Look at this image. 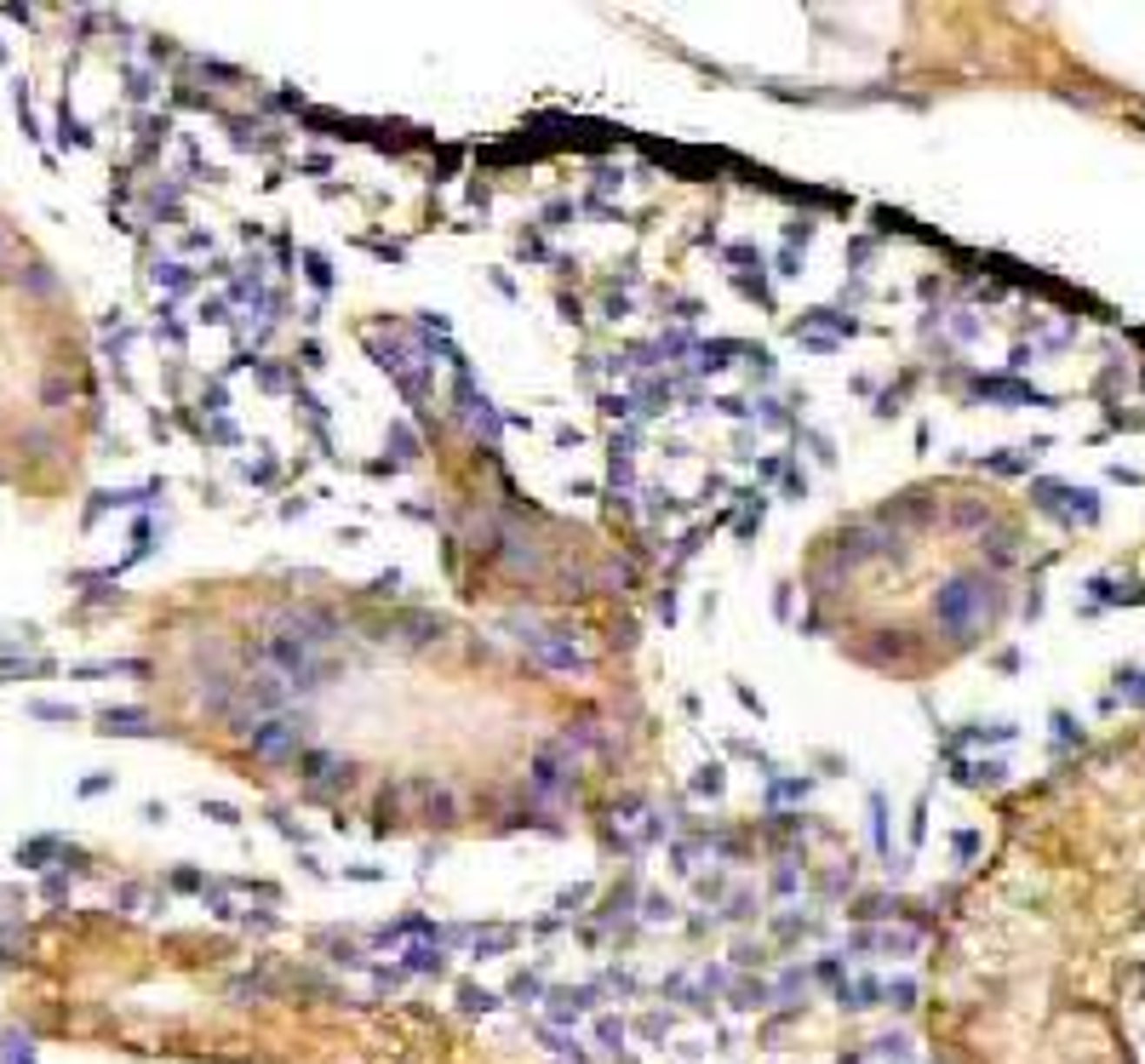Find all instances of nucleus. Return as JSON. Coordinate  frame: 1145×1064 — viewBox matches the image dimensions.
Wrapping results in <instances>:
<instances>
[{"mask_svg": "<svg viewBox=\"0 0 1145 1064\" xmlns=\"http://www.w3.org/2000/svg\"><path fill=\"white\" fill-rule=\"evenodd\" d=\"M991 584L985 578H951V584L934 595V613L945 629H956V635H968V629L980 624V618H991Z\"/></svg>", "mask_w": 1145, "mask_h": 1064, "instance_id": "obj_1", "label": "nucleus"}, {"mask_svg": "<svg viewBox=\"0 0 1145 1064\" xmlns=\"http://www.w3.org/2000/svg\"><path fill=\"white\" fill-rule=\"evenodd\" d=\"M252 755H270V761H281V755H292V744H298V727L292 722H258L247 733Z\"/></svg>", "mask_w": 1145, "mask_h": 1064, "instance_id": "obj_2", "label": "nucleus"}, {"mask_svg": "<svg viewBox=\"0 0 1145 1064\" xmlns=\"http://www.w3.org/2000/svg\"><path fill=\"white\" fill-rule=\"evenodd\" d=\"M103 733H155L143 709H103Z\"/></svg>", "mask_w": 1145, "mask_h": 1064, "instance_id": "obj_3", "label": "nucleus"}, {"mask_svg": "<svg viewBox=\"0 0 1145 1064\" xmlns=\"http://www.w3.org/2000/svg\"><path fill=\"white\" fill-rule=\"evenodd\" d=\"M310 773H316L321 784H338V778L349 784V761H338V755H310Z\"/></svg>", "mask_w": 1145, "mask_h": 1064, "instance_id": "obj_4", "label": "nucleus"}, {"mask_svg": "<svg viewBox=\"0 0 1145 1064\" xmlns=\"http://www.w3.org/2000/svg\"><path fill=\"white\" fill-rule=\"evenodd\" d=\"M310 281H316V287H327V281H332V269H327V258H316V252H310Z\"/></svg>", "mask_w": 1145, "mask_h": 1064, "instance_id": "obj_5", "label": "nucleus"}, {"mask_svg": "<svg viewBox=\"0 0 1145 1064\" xmlns=\"http://www.w3.org/2000/svg\"><path fill=\"white\" fill-rule=\"evenodd\" d=\"M161 281H166V287H172V292H183V287H190V275H183L178 263H166V275H161Z\"/></svg>", "mask_w": 1145, "mask_h": 1064, "instance_id": "obj_6", "label": "nucleus"}, {"mask_svg": "<svg viewBox=\"0 0 1145 1064\" xmlns=\"http://www.w3.org/2000/svg\"><path fill=\"white\" fill-rule=\"evenodd\" d=\"M35 715H46V722H70V704H35Z\"/></svg>", "mask_w": 1145, "mask_h": 1064, "instance_id": "obj_7", "label": "nucleus"}, {"mask_svg": "<svg viewBox=\"0 0 1145 1064\" xmlns=\"http://www.w3.org/2000/svg\"><path fill=\"white\" fill-rule=\"evenodd\" d=\"M207 819H218V824H235V807H223V801H212V807H207Z\"/></svg>", "mask_w": 1145, "mask_h": 1064, "instance_id": "obj_8", "label": "nucleus"}, {"mask_svg": "<svg viewBox=\"0 0 1145 1064\" xmlns=\"http://www.w3.org/2000/svg\"><path fill=\"white\" fill-rule=\"evenodd\" d=\"M1128 698H1134V704H1145V675H1134V687H1128Z\"/></svg>", "mask_w": 1145, "mask_h": 1064, "instance_id": "obj_9", "label": "nucleus"}]
</instances>
